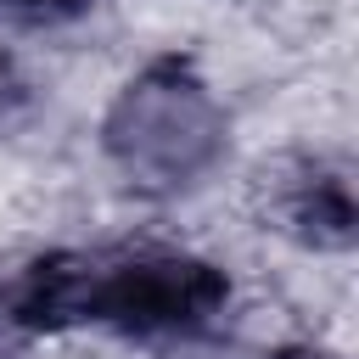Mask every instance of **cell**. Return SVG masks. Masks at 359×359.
Segmentation results:
<instances>
[{
	"instance_id": "cell-1",
	"label": "cell",
	"mask_w": 359,
	"mask_h": 359,
	"mask_svg": "<svg viewBox=\"0 0 359 359\" xmlns=\"http://www.w3.org/2000/svg\"><path fill=\"white\" fill-rule=\"evenodd\" d=\"M0 6H11V11H34V17H50V11H73V6H84V0H0Z\"/></svg>"
}]
</instances>
